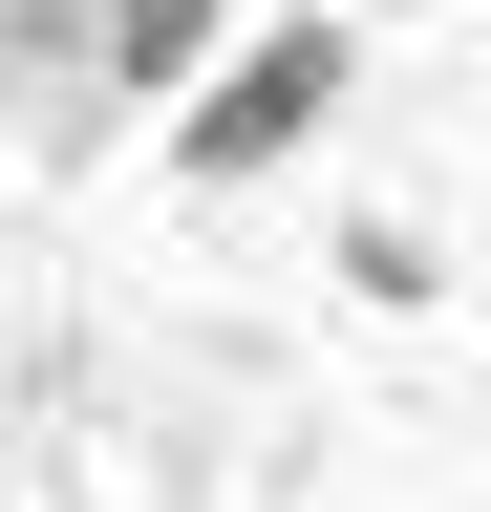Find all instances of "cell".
Returning <instances> with one entry per match:
<instances>
[{
    "mask_svg": "<svg viewBox=\"0 0 491 512\" xmlns=\"http://www.w3.org/2000/svg\"><path fill=\"white\" fill-rule=\"evenodd\" d=\"M342 86H363V22H342V0L235 22V64L171 107V171H193V192H257V171H299V150H321V107H342Z\"/></svg>",
    "mask_w": 491,
    "mask_h": 512,
    "instance_id": "1",
    "label": "cell"
},
{
    "mask_svg": "<svg viewBox=\"0 0 491 512\" xmlns=\"http://www.w3.org/2000/svg\"><path fill=\"white\" fill-rule=\"evenodd\" d=\"M214 64H235V0H86V128L214 86Z\"/></svg>",
    "mask_w": 491,
    "mask_h": 512,
    "instance_id": "2",
    "label": "cell"
},
{
    "mask_svg": "<svg viewBox=\"0 0 491 512\" xmlns=\"http://www.w3.org/2000/svg\"><path fill=\"white\" fill-rule=\"evenodd\" d=\"M342 22H363V0H342Z\"/></svg>",
    "mask_w": 491,
    "mask_h": 512,
    "instance_id": "3",
    "label": "cell"
}]
</instances>
